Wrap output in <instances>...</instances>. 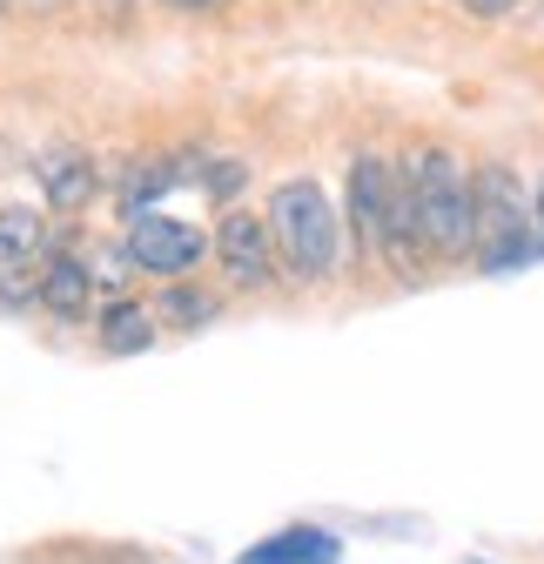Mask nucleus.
<instances>
[{"instance_id": "obj_14", "label": "nucleus", "mask_w": 544, "mask_h": 564, "mask_svg": "<svg viewBox=\"0 0 544 564\" xmlns=\"http://www.w3.org/2000/svg\"><path fill=\"white\" fill-rule=\"evenodd\" d=\"M236 564H336V538H329L323 524H296V531H283V538L242 551Z\"/></svg>"}, {"instance_id": "obj_3", "label": "nucleus", "mask_w": 544, "mask_h": 564, "mask_svg": "<svg viewBox=\"0 0 544 564\" xmlns=\"http://www.w3.org/2000/svg\"><path fill=\"white\" fill-rule=\"evenodd\" d=\"M470 208H478V249L485 269H511V262H531L537 242H531V195L518 182L511 162H478L470 169Z\"/></svg>"}, {"instance_id": "obj_11", "label": "nucleus", "mask_w": 544, "mask_h": 564, "mask_svg": "<svg viewBox=\"0 0 544 564\" xmlns=\"http://www.w3.org/2000/svg\"><path fill=\"white\" fill-rule=\"evenodd\" d=\"M383 188H390V155L363 149V155L350 162V229H357V242H363V249L377 242V216H383Z\"/></svg>"}, {"instance_id": "obj_21", "label": "nucleus", "mask_w": 544, "mask_h": 564, "mask_svg": "<svg viewBox=\"0 0 544 564\" xmlns=\"http://www.w3.org/2000/svg\"><path fill=\"white\" fill-rule=\"evenodd\" d=\"M470 564H485V557H470Z\"/></svg>"}, {"instance_id": "obj_13", "label": "nucleus", "mask_w": 544, "mask_h": 564, "mask_svg": "<svg viewBox=\"0 0 544 564\" xmlns=\"http://www.w3.org/2000/svg\"><path fill=\"white\" fill-rule=\"evenodd\" d=\"M149 310L162 316V329L195 336V329H209V323L222 316V296H216V290H202V282L188 275V282H162V296H155Z\"/></svg>"}, {"instance_id": "obj_18", "label": "nucleus", "mask_w": 544, "mask_h": 564, "mask_svg": "<svg viewBox=\"0 0 544 564\" xmlns=\"http://www.w3.org/2000/svg\"><path fill=\"white\" fill-rule=\"evenodd\" d=\"M21 8H34V14H54V8H67V0H21Z\"/></svg>"}, {"instance_id": "obj_8", "label": "nucleus", "mask_w": 544, "mask_h": 564, "mask_svg": "<svg viewBox=\"0 0 544 564\" xmlns=\"http://www.w3.org/2000/svg\"><path fill=\"white\" fill-rule=\"evenodd\" d=\"M34 182H41V202H47V208L75 216V208H88V202H95L101 169H95V155H88V149H75V141H54V149H41V155H34Z\"/></svg>"}, {"instance_id": "obj_1", "label": "nucleus", "mask_w": 544, "mask_h": 564, "mask_svg": "<svg viewBox=\"0 0 544 564\" xmlns=\"http://www.w3.org/2000/svg\"><path fill=\"white\" fill-rule=\"evenodd\" d=\"M262 229H269V249H276V275L296 282V290H316V282H329L344 269L336 262L344 256V229H336V208H329L323 182H309V175H296L269 195Z\"/></svg>"}, {"instance_id": "obj_2", "label": "nucleus", "mask_w": 544, "mask_h": 564, "mask_svg": "<svg viewBox=\"0 0 544 564\" xmlns=\"http://www.w3.org/2000/svg\"><path fill=\"white\" fill-rule=\"evenodd\" d=\"M411 195H417V229H424V256L457 262L478 242V208H470V162L457 149H417L411 162Z\"/></svg>"}, {"instance_id": "obj_9", "label": "nucleus", "mask_w": 544, "mask_h": 564, "mask_svg": "<svg viewBox=\"0 0 544 564\" xmlns=\"http://www.w3.org/2000/svg\"><path fill=\"white\" fill-rule=\"evenodd\" d=\"M155 336H162L155 310H149V303H134V296H115L108 310H95V343L108 349V357H142Z\"/></svg>"}, {"instance_id": "obj_17", "label": "nucleus", "mask_w": 544, "mask_h": 564, "mask_svg": "<svg viewBox=\"0 0 544 564\" xmlns=\"http://www.w3.org/2000/svg\"><path fill=\"white\" fill-rule=\"evenodd\" d=\"M162 8H175V14H216L222 0H162Z\"/></svg>"}, {"instance_id": "obj_5", "label": "nucleus", "mask_w": 544, "mask_h": 564, "mask_svg": "<svg viewBox=\"0 0 544 564\" xmlns=\"http://www.w3.org/2000/svg\"><path fill=\"white\" fill-rule=\"evenodd\" d=\"M209 256L222 262V275L236 282V290H269L276 282V249H269V229L255 208H222V223L209 229Z\"/></svg>"}, {"instance_id": "obj_16", "label": "nucleus", "mask_w": 544, "mask_h": 564, "mask_svg": "<svg viewBox=\"0 0 544 564\" xmlns=\"http://www.w3.org/2000/svg\"><path fill=\"white\" fill-rule=\"evenodd\" d=\"M518 8H531V0H457V14H470V21H511Z\"/></svg>"}, {"instance_id": "obj_12", "label": "nucleus", "mask_w": 544, "mask_h": 564, "mask_svg": "<svg viewBox=\"0 0 544 564\" xmlns=\"http://www.w3.org/2000/svg\"><path fill=\"white\" fill-rule=\"evenodd\" d=\"M175 182H182V162H168V155H134V162L121 169V182H115L121 216H149V208H155Z\"/></svg>"}, {"instance_id": "obj_19", "label": "nucleus", "mask_w": 544, "mask_h": 564, "mask_svg": "<svg viewBox=\"0 0 544 564\" xmlns=\"http://www.w3.org/2000/svg\"><path fill=\"white\" fill-rule=\"evenodd\" d=\"M531 216H544V182H537V202H531Z\"/></svg>"}, {"instance_id": "obj_15", "label": "nucleus", "mask_w": 544, "mask_h": 564, "mask_svg": "<svg viewBox=\"0 0 544 564\" xmlns=\"http://www.w3.org/2000/svg\"><path fill=\"white\" fill-rule=\"evenodd\" d=\"M182 182H202L222 208L236 202V188L249 182V162L242 155H195V162H182Z\"/></svg>"}, {"instance_id": "obj_7", "label": "nucleus", "mask_w": 544, "mask_h": 564, "mask_svg": "<svg viewBox=\"0 0 544 564\" xmlns=\"http://www.w3.org/2000/svg\"><path fill=\"white\" fill-rule=\"evenodd\" d=\"M396 275H411V262L424 256V229H417V195H411V169L390 162V188H383V216H377V242H370Z\"/></svg>"}, {"instance_id": "obj_10", "label": "nucleus", "mask_w": 544, "mask_h": 564, "mask_svg": "<svg viewBox=\"0 0 544 564\" xmlns=\"http://www.w3.org/2000/svg\"><path fill=\"white\" fill-rule=\"evenodd\" d=\"M47 256V216L34 202H8L0 208V275H21Z\"/></svg>"}, {"instance_id": "obj_4", "label": "nucleus", "mask_w": 544, "mask_h": 564, "mask_svg": "<svg viewBox=\"0 0 544 564\" xmlns=\"http://www.w3.org/2000/svg\"><path fill=\"white\" fill-rule=\"evenodd\" d=\"M128 269H142L155 282H188L202 262H209V229L175 223V216H128V242H121Z\"/></svg>"}, {"instance_id": "obj_6", "label": "nucleus", "mask_w": 544, "mask_h": 564, "mask_svg": "<svg viewBox=\"0 0 544 564\" xmlns=\"http://www.w3.org/2000/svg\"><path fill=\"white\" fill-rule=\"evenodd\" d=\"M34 303H41L54 323H88V316H95V269H88V256L47 249V256L34 262Z\"/></svg>"}, {"instance_id": "obj_20", "label": "nucleus", "mask_w": 544, "mask_h": 564, "mask_svg": "<svg viewBox=\"0 0 544 564\" xmlns=\"http://www.w3.org/2000/svg\"><path fill=\"white\" fill-rule=\"evenodd\" d=\"M8 8H14V0H0V14H8Z\"/></svg>"}]
</instances>
